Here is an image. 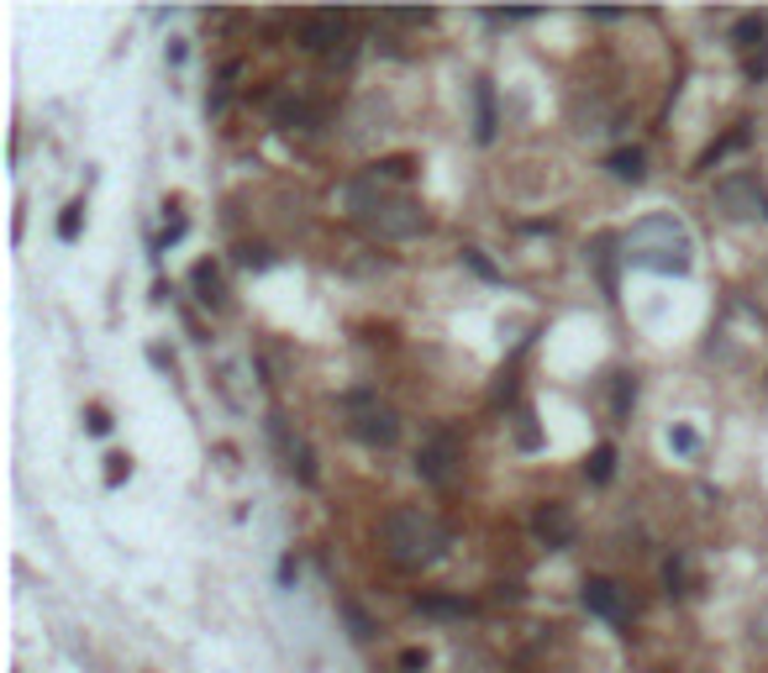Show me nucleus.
<instances>
[{"instance_id":"nucleus-21","label":"nucleus","mask_w":768,"mask_h":673,"mask_svg":"<svg viewBox=\"0 0 768 673\" xmlns=\"http://www.w3.org/2000/svg\"><path fill=\"white\" fill-rule=\"evenodd\" d=\"M684 574H690V569H684V558H669V563H663V578H669L673 595H684Z\"/></svg>"},{"instance_id":"nucleus-12","label":"nucleus","mask_w":768,"mask_h":673,"mask_svg":"<svg viewBox=\"0 0 768 673\" xmlns=\"http://www.w3.org/2000/svg\"><path fill=\"white\" fill-rule=\"evenodd\" d=\"M605 168H611L616 179H626V185H643V174H648V158H643L637 147H622V153H611V158H605Z\"/></svg>"},{"instance_id":"nucleus-22","label":"nucleus","mask_w":768,"mask_h":673,"mask_svg":"<svg viewBox=\"0 0 768 673\" xmlns=\"http://www.w3.org/2000/svg\"><path fill=\"white\" fill-rule=\"evenodd\" d=\"M669 448L673 453H695V432L690 427H669Z\"/></svg>"},{"instance_id":"nucleus-4","label":"nucleus","mask_w":768,"mask_h":673,"mask_svg":"<svg viewBox=\"0 0 768 673\" xmlns=\"http://www.w3.org/2000/svg\"><path fill=\"white\" fill-rule=\"evenodd\" d=\"M300 48L306 53H321L332 64H348V16L337 11H316V16H300Z\"/></svg>"},{"instance_id":"nucleus-1","label":"nucleus","mask_w":768,"mask_h":673,"mask_svg":"<svg viewBox=\"0 0 768 673\" xmlns=\"http://www.w3.org/2000/svg\"><path fill=\"white\" fill-rule=\"evenodd\" d=\"M380 548L390 553V563H401V569H427V563L442 558L448 531L437 527V516L416 510V505H401V510H390L380 521Z\"/></svg>"},{"instance_id":"nucleus-25","label":"nucleus","mask_w":768,"mask_h":673,"mask_svg":"<svg viewBox=\"0 0 768 673\" xmlns=\"http://www.w3.org/2000/svg\"><path fill=\"white\" fill-rule=\"evenodd\" d=\"M753 637H758V642H764V648H768V605H764V610H758V616H753Z\"/></svg>"},{"instance_id":"nucleus-26","label":"nucleus","mask_w":768,"mask_h":673,"mask_svg":"<svg viewBox=\"0 0 768 673\" xmlns=\"http://www.w3.org/2000/svg\"><path fill=\"white\" fill-rule=\"evenodd\" d=\"M179 238H185V221L174 217V221H168V227H164V247H168V242H179Z\"/></svg>"},{"instance_id":"nucleus-9","label":"nucleus","mask_w":768,"mask_h":673,"mask_svg":"<svg viewBox=\"0 0 768 673\" xmlns=\"http://www.w3.org/2000/svg\"><path fill=\"white\" fill-rule=\"evenodd\" d=\"M321 106L306 96H285V100H274V126H285V132H316L321 126Z\"/></svg>"},{"instance_id":"nucleus-20","label":"nucleus","mask_w":768,"mask_h":673,"mask_svg":"<svg viewBox=\"0 0 768 673\" xmlns=\"http://www.w3.org/2000/svg\"><path fill=\"white\" fill-rule=\"evenodd\" d=\"M632 400H637V379H632V374H622V379H616V416H626V406H632Z\"/></svg>"},{"instance_id":"nucleus-7","label":"nucleus","mask_w":768,"mask_h":673,"mask_svg":"<svg viewBox=\"0 0 768 673\" xmlns=\"http://www.w3.org/2000/svg\"><path fill=\"white\" fill-rule=\"evenodd\" d=\"M453 463H458V442L442 432V437H432V442L416 453V474H421L427 484H448V479H453Z\"/></svg>"},{"instance_id":"nucleus-17","label":"nucleus","mask_w":768,"mask_h":673,"mask_svg":"<svg viewBox=\"0 0 768 673\" xmlns=\"http://www.w3.org/2000/svg\"><path fill=\"white\" fill-rule=\"evenodd\" d=\"M747 143V126H737V132H732V137H721L716 147H711V153H705V158H700V168H711L716 164V158H726V153H732V147H743Z\"/></svg>"},{"instance_id":"nucleus-16","label":"nucleus","mask_w":768,"mask_h":673,"mask_svg":"<svg viewBox=\"0 0 768 673\" xmlns=\"http://www.w3.org/2000/svg\"><path fill=\"white\" fill-rule=\"evenodd\" d=\"M611 468H616V453H611V448H595V457H590V468H584V474H590L595 484H605V479H611Z\"/></svg>"},{"instance_id":"nucleus-24","label":"nucleus","mask_w":768,"mask_h":673,"mask_svg":"<svg viewBox=\"0 0 768 673\" xmlns=\"http://www.w3.org/2000/svg\"><path fill=\"white\" fill-rule=\"evenodd\" d=\"M106 463H111V468H106V484H121V479H127V474H132V457H106Z\"/></svg>"},{"instance_id":"nucleus-14","label":"nucleus","mask_w":768,"mask_h":673,"mask_svg":"<svg viewBox=\"0 0 768 673\" xmlns=\"http://www.w3.org/2000/svg\"><path fill=\"white\" fill-rule=\"evenodd\" d=\"M427 616H469V600H448V595H427V600H416Z\"/></svg>"},{"instance_id":"nucleus-23","label":"nucleus","mask_w":768,"mask_h":673,"mask_svg":"<svg viewBox=\"0 0 768 673\" xmlns=\"http://www.w3.org/2000/svg\"><path fill=\"white\" fill-rule=\"evenodd\" d=\"M85 427H90L96 437H106V432H111V416H106L100 406H90V410H85Z\"/></svg>"},{"instance_id":"nucleus-19","label":"nucleus","mask_w":768,"mask_h":673,"mask_svg":"<svg viewBox=\"0 0 768 673\" xmlns=\"http://www.w3.org/2000/svg\"><path fill=\"white\" fill-rule=\"evenodd\" d=\"M238 264L242 268H268L274 258H268V247H253V242H248V247H238Z\"/></svg>"},{"instance_id":"nucleus-6","label":"nucleus","mask_w":768,"mask_h":673,"mask_svg":"<svg viewBox=\"0 0 768 673\" xmlns=\"http://www.w3.org/2000/svg\"><path fill=\"white\" fill-rule=\"evenodd\" d=\"M353 437L369 442V448H395V442H401V416L390 406H363L359 416H353Z\"/></svg>"},{"instance_id":"nucleus-8","label":"nucleus","mask_w":768,"mask_h":673,"mask_svg":"<svg viewBox=\"0 0 768 673\" xmlns=\"http://www.w3.org/2000/svg\"><path fill=\"white\" fill-rule=\"evenodd\" d=\"M579 600H584L590 616H601V621H626V595H622V584H611V578H590Z\"/></svg>"},{"instance_id":"nucleus-18","label":"nucleus","mask_w":768,"mask_h":673,"mask_svg":"<svg viewBox=\"0 0 768 673\" xmlns=\"http://www.w3.org/2000/svg\"><path fill=\"white\" fill-rule=\"evenodd\" d=\"M474 100H480V143H490L495 137V111H490V90H474Z\"/></svg>"},{"instance_id":"nucleus-2","label":"nucleus","mask_w":768,"mask_h":673,"mask_svg":"<svg viewBox=\"0 0 768 673\" xmlns=\"http://www.w3.org/2000/svg\"><path fill=\"white\" fill-rule=\"evenodd\" d=\"M622 247H626V264L652 268V274H684V268H690V253H695L690 232H684L673 217H663V211L637 221V227L622 238Z\"/></svg>"},{"instance_id":"nucleus-3","label":"nucleus","mask_w":768,"mask_h":673,"mask_svg":"<svg viewBox=\"0 0 768 673\" xmlns=\"http://www.w3.org/2000/svg\"><path fill=\"white\" fill-rule=\"evenodd\" d=\"M716 206L732 221H768V190L758 174H726L716 185Z\"/></svg>"},{"instance_id":"nucleus-11","label":"nucleus","mask_w":768,"mask_h":673,"mask_svg":"<svg viewBox=\"0 0 768 673\" xmlns=\"http://www.w3.org/2000/svg\"><path fill=\"white\" fill-rule=\"evenodd\" d=\"M190 285H195V300H200V306H211V311L227 306V285H221V268L217 264H195Z\"/></svg>"},{"instance_id":"nucleus-5","label":"nucleus","mask_w":768,"mask_h":673,"mask_svg":"<svg viewBox=\"0 0 768 673\" xmlns=\"http://www.w3.org/2000/svg\"><path fill=\"white\" fill-rule=\"evenodd\" d=\"M363 227H369L374 238H384V242H406V238H416V232L427 227V217H421V206H416V200H384V206H374V211L363 217Z\"/></svg>"},{"instance_id":"nucleus-13","label":"nucleus","mask_w":768,"mask_h":673,"mask_svg":"<svg viewBox=\"0 0 768 673\" xmlns=\"http://www.w3.org/2000/svg\"><path fill=\"white\" fill-rule=\"evenodd\" d=\"M337 610H342V621H348V631H353V642H374V621H369V610H363V605L342 600Z\"/></svg>"},{"instance_id":"nucleus-10","label":"nucleus","mask_w":768,"mask_h":673,"mask_svg":"<svg viewBox=\"0 0 768 673\" xmlns=\"http://www.w3.org/2000/svg\"><path fill=\"white\" fill-rule=\"evenodd\" d=\"M531 531L548 542V548H569L574 542V516H569V505H542L537 516H531Z\"/></svg>"},{"instance_id":"nucleus-15","label":"nucleus","mask_w":768,"mask_h":673,"mask_svg":"<svg viewBox=\"0 0 768 673\" xmlns=\"http://www.w3.org/2000/svg\"><path fill=\"white\" fill-rule=\"evenodd\" d=\"M79 217H85V200H74V206H64V217H58V238L74 242L79 238Z\"/></svg>"}]
</instances>
